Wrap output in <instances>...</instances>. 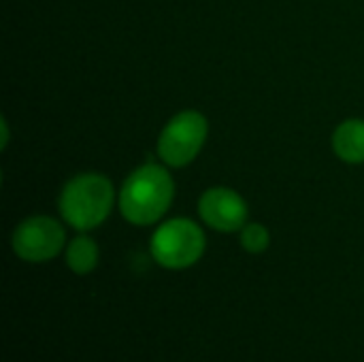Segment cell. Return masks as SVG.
Returning <instances> with one entry per match:
<instances>
[{
  "instance_id": "6da1fadb",
  "label": "cell",
  "mask_w": 364,
  "mask_h": 362,
  "mask_svg": "<svg viewBox=\"0 0 364 362\" xmlns=\"http://www.w3.org/2000/svg\"><path fill=\"white\" fill-rule=\"evenodd\" d=\"M175 181L160 164H143L134 169L119 190V211L134 226L156 224L171 207Z\"/></svg>"
},
{
  "instance_id": "7a4b0ae2",
  "label": "cell",
  "mask_w": 364,
  "mask_h": 362,
  "mask_svg": "<svg viewBox=\"0 0 364 362\" xmlns=\"http://www.w3.org/2000/svg\"><path fill=\"white\" fill-rule=\"evenodd\" d=\"M115 205L113 183L98 173H81L73 177L60 194V213L66 224L77 230L100 226Z\"/></svg>"
},
{
  "instance_id": "3957f363",
  "label": "cell",
  "mask_w": 364,
  "mask_h": 362,
  "mask_svg": "<svg viewBox=\"0 0 364 362\" xmlns=\"http://www.w3.org/2000/svg\"><path fill=\"white\" fill-rule=\"evenodd\" d=\"M205 233L200 226L186 218H175L160 224L151 237L154 260L171 271H181L200 260L205 254Z\"/></svg>"
},
{
  "instance_id": "277c9868",
  "label": "cell",
  "mask_w": 364,
  "mask_h": 362,
  "mask_svg": "<svg viewBox=\"0 0 364 362\" xmlns=\"http://www.w3.org/2000/svg\"><path fill=\"white\" fill-rule=\"evenodd\" d=\"M209 134L207 117L198 111H181L168 119L158 139V156L166 166H188L203 149Z\"/></svg>"
},
{
  "instance_id": "5b68a950",
  "label": "cell",
  "mask_w": 364,
  "mask_h": 362,
  "mask_svg": "<svg viewBox=\"0 0 364 362\" xmlns=\"http://www.w3.org/2000/svg\"><path fill=\"white\" fill-rule=\"evenodd\" d=\"M66 243L62 224L47 215L26 218L11 237L13 252L26 262H47L55 258Z\"/></svg>"
},
{
  "instance_id": "8992f818",
  "label": "cell",
  "mask_w": 364,
  "mask_h": 362,
  "mask_svg": "<svg viewBox=\"0 0 364 362\" xmlns=\"http://www.w3.org/2000/svg\"><path fill=\"white\" fill-rule=\"evenodd\" d=\"M198 215L218 233H237L247 224V203L230 188H209L198 198Z\"/></svg>"
},
{
  "instance_id": "52a82bcc",
  "label": "cell",
  "mask_w": 364,
  "mask_h": 362,
  "mask_svg": "<svg viewBox=\"0 0 364 362\" xmlns=\"http://www.w3.org/2000/svg\"><path fill=\"white\" fill-rule=\"evenodd\" d=\"M333 149L337 158L348 164L364 162V119H346L333 134Z\"/></svg>"
},
{
  "instance_id": "ba28073f",
  "label": "cell",
  "mask_w": 364,
  "mask_h": 362,
  "mask_svg": "<svg viewBox=\"0 0 364 362\" xmlns=\"http://www.w3.org/2000/svg\"><path fill=\"white\" fill-rule=\"evenodd\" d=\"M66 265L73 273L77 275H87L96 269L98 265V245L94 239L81 235V237H75L68 247H66Z\"/></svg>"
},
{
  "instance_id": "9c48e42d",
  "label": "cell",
  "mask_w": 364,
  "mask_h": 362,
  "mask_svg": "<svg viewBox=\"0 0 364 362\" xmlns=\"http://www.w3.org/2000/svg\"><path fill=\"white\" fill-rule=\"evenodd\" d=\"M239 233H241V245L245 252H250V254L267 252V247L271 243V235H269L267 226L252 222V224H245Z\"/></svg>"
},
{
  "instance_id": "30bf717a",
  "label": "cell",
  "mask_w": 364,
  "mask_h": 362,
  "mask_svg": "<svg viewBox=\"0 0 364 362\" xmlns=\"http://www.w3.org/2000/svg\"><path fill=\"white\" fill-rule=\"evenodd\" d=\"M0 128H2V139H0V149H6V143H9V124H6V119H4V117L0 119Z\"/></svg>"
}]
</instances>
